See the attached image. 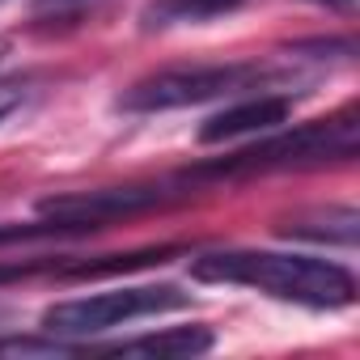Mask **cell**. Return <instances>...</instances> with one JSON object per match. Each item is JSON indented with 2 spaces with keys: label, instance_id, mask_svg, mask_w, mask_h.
<instances>
[{
  "label": "cell",
  "instance_id": "7c38bea8",
  "mask_svg": "<svg viewBox=\"0 0 360 360\" xmlns=\"http://www.w3.org/2000/svg\"><path fill=\"white\" fill-rule=\"evenodd\" d=\"M47 263H0V284L9 280H26V276H39Z\"/></svg>",
  "mask_w": 360,
  "mask_h": 360
},
{
  "label": "cell",
  "instance_id": "30bf717a",
  "mask_svg": "<svg viewBox=\"0 0 360 360\" xmlns=\"http://www.w3.org/2000/svg\"><path fill=\"white\" fill-rule=\"evenodd\" d=\"M165 259H169V246H157V250H136V255H110L106 263H72V267H60V276L64 280H94V276H115V271L165 263Z\"/></svg>",
  "mask_w": 360,
  "mask_h": 360
},
{
  "label": "cell",
  "instance_id": "3957f363",
  "mask_svg": "<svg viewBox=\"0 0 360 360\" xmlns=\"http://www.w3.org/2000/svg\"><path fill=\"white\" fill-rule=\"evenodd\" d=\"M288 81V68L276 64H195V68H161L140 77L136 85H127L115 106L127 115H157V110H178V106H200L212 98H229L242 89H267Z\"/></svg>",
  "mask_w": 360,
  "mask_h": 360
},
{
  "label": "cell",
  "instance_id": "5b68a950",
  "mask_svg": "<svg viewBox=\"0 0 360 360\" xmlns=\"http://www.w3.org/2000/svg\"><path fill=\"white\" fill-rule=\"evenodd\" d=\"M165 187L157 183H127V187H94V191H68V195H47L39 200V217L64 225V229H102L106 221L136 217L148 208L165 204Z\"/></svg>",
  "mask_w": 360,
  "mask_h": 360
},
{
  "label": "cell",
  "instance_id": "ba28073f",
  "mask_svg": "<svg viewBox=\"0 0 360 360\" xmlns=\"http://www.w3.org/2000/svg\"><path fill=\"white\" fill-rule=\"evenodd\" d=\"M284 238H301V242H326V246H356L360 238V212L352 204L339 208H314V212H297L280 225Z\"/></svg>",
  "mask_w": 360,
  "mask_h": 360
},
{
  "label": "cell",
  "instance_id": "52a82bcc",
  "mask_svg": "<svg viewBox=\"0 0 360 360\" xmlns=\"http://www.w3.org/2000/svg\"><path fill=\"white\" fill-rule=\"evenodd\" d=\"M217 335L208 326H169V330H153V335H136V339H119V343H77V356H204L212 352Z\"/></svg>",
  "mask_w": 360,
  "mask_h": 360
},
{
  "label": "cell",
  "instance_id": "5bb4252c",
  "mask_svg": "<svg viewBox=\"0 0 360 360\" xmlns=\"http://www.w3.org/2000/svg\"><path fill=\"white\" fill-rule=\"evenodd\" d=\"M305 5H318V9H330V13H356L360 9V0H305Z\"/></svg>",
  "mask_w": 360,
  "mask_h": 360
},
{
  "label": "cell",
  "instance_id": "8fae6325",
  "mask_svg": "<svg viewBox=\"0 0 360 360\" xmlns=\"http://www.w3.org/2000/svg\"><path fill=\"white\" fill-rule=\"evenodd\" d=\"M85 5H94V0H30V13H34V18L64 22V18H77Z\"/></svg>",
  "mask_w": 360,
  "mask_h": 360
},
{
  "label": "cell",
  "instance_id": "277c9868",
  "mask_svg": "<svg viewBox=\"0 0 360 360\" xmlns=\"http://www.w3.org/2000/svg\"><path fill=\"white\" fill-rule=\"evenodd\" d=\"M191 292L174 288V284H136V288H110V292H89V297H68L43 309L39 326L43 335H98L136 318H153V314H169V309H187Z\"/></svg>",
  "mask_w": 360,
  "mask_h": 360
},
{
  "label": "cell",
  "instance_id": "9c48e42d",
  "mask_svg": "<svg viewBox=\"0 0 360 360\" xmlns=\"http://www.w3.org/2000/svg\"><path fill=\"white\" fill-rule=\"evenodd\" d=\"M242 0H148L140 26L144 30H165V26H187V22H208L221 13H233Z\"/></svg>",
  "mask_w": 360,
  "mask_h": 360
},
{
  "label": "cell",
  "instance_id": "8992f818",
  "mask_svg": "<svg viewBox=\"0 0 360 360\" xmlns=\"http://www.w3.org/2000/svg\"><path fill=\"white\" fill-rule=\"evenodd\" d=\"M292 115V98L288 94H255L242 98L233 106H225L221 115L204 119L200 127V144H225L238 136H255V131H271Z\"/></svg>",
  "mask_w": 360,
  "mask_h": 360
},
{
  "label": "cell",
  "instance_id": "9a60e30c",
  "mask_svg": "<svg viewBox=\"0 0 360 360\" xmlns=\"http://www.w3.org/2000/svg\"><path fill=\"white\" fill-rule=\"evenodd\" d=\"M5 51H9V43H5V39H0V60H5Z\"/></svg>",
  "mask_w": 360,
  "mask_h": 360
},
{
  "label": "cell",
  "instance_id": "6da1fadb",
  "mask_svg": "<svg viewBox=\"0 0 360 360\" xmlns=\"http://www.w3.org/2000/svg\"><path fill=\"white\" fill-rule=\"evenodd\" d=\"M200 284H242L305 309H343L356 301V276L330 259L280 250H208L191 259Z\"/></svg>",
  "mask_w": 360,
  "mask_h": 360
},
{
  "label": "cell",
  "instance_id": "7a4b0ae2",
  "mask_svg": "<svg viewBox=\"0 0 360 360\" xmlns=\"http://www.w3.org/2000/svg\"><path fill=\"white\" fill-rule=\"evenodd\" d=\"M360 153V110L343 106L330 119L301 123L288 131H276L221 157L204 161L183 174V183H238V178H259V174H280V169H318L330 161H352Z\"/></svg>",
  "mask_w": 360,
  "mask_h": 360
},
{
  "label": "cell",
  "instance_id": "4fadbf2b",
  "mask_svg": "<svg viewBox=\"0 0 360 360\" xmlns=\"http://www.w3.org/2000/svg\"><path fill=\"white\" fill-rule=\"evenodd\" d=\"M22 98H26V89H22V85H0V119L13 115V110L22 106Z\"/></svg>",
  "mask_w": 360,
  "mask_h": 360
}]
</instances>
